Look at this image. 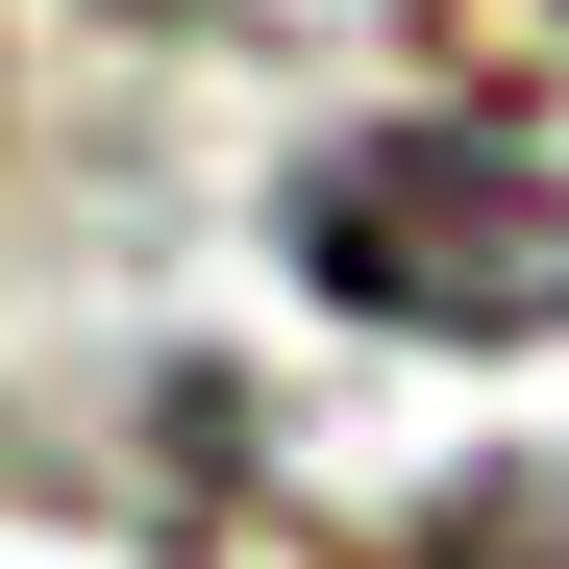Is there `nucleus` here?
I'll list each match as a JSON object with an SVG mask.
<instances>
[{
  "label": "nucleus",
  "instance_id": "f257e3e1",
  "mask_svg": "<svg viewBox=\"0 0 569 569\" xmlns=\"http://www.w3.org/2000/svg\"><path fill=\"white\" fill-rule=\"evenodd\" d=\"M298 272L347 322H446V347H520L569 322V100H421L298 173Z\"/></svg>",
  "mask_w": 569,
  "mask_h": 569
}]
</instances>
